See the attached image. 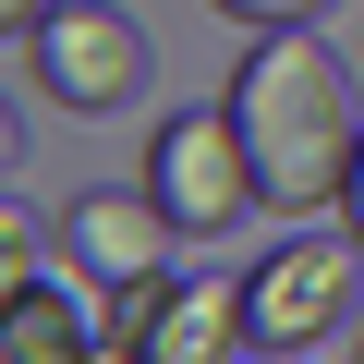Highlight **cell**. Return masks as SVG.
Returning a JSON list of instances; mask_svg holds the SVG:
<instances>
[{"mask_svg": "<svg viewBox=\"0 0 364 364\" xmlns=\"http://www.w3.org/2000/svg\"><path fill=\"white\" fill-rule=\"evenodd\" d=\"M25 73H37V97H61V109H122L134 85H146V25L122 13V0H61V13L25 37Z\"/></svg>", "mask_w": 364, "mask_h": 364, "instance_id": "277c9868", "label": "cell"}, {"mask_svg": "<svg viewBox=\"0 0 364 364\" xmlns=\"http://www.w3.org/2000/svg\"><path fill=\"white\" fill-rule=\"evenodd\" d=\"M340 231L364 243V158H352V182H340Z\"/></svg>", "mask_w": 364, "mask_h": 364, "instance_id": "7c38bea8", "label": "cell"}, {"mask_svg": "<svg viewBox=\"0 0 364 364\" xmlns=\"http://www.w3.org/2000/svg\"><path fill=\"white\" fill-rule=\"evenodd\" d=\"M219 13H231V25H316L328 0H219Z\"/></svg>", "mask_w": 364, "mask_h": 364, "instance_id": "30bf717a", "label": "cell"}, {"mask_svg": "<svg viewBox=\"0 0 364 364\" xmlns=\"http://www.w3.org/2000/svg\"><path fill=\"white\" fill-rule=\"evenodd\" d=\"M85 352H97V291H61V279L0 291V364H85Z\"/></svg>", "mask_w": 364, "mask_h": 364, "instance_id": "8992f818", "label": "cell"}, {"mask_svg": "<svg viewBox=\"0 0 364 364\" xmlns=\"http://www.w3.org/2000/svg\"><path fill=\"white\" fill-rule=\"evenodd\" d=\"M352 279H364V243L352 231H291L279 255L243 267V328L255 352H316L340 316H352Z\"/></svg>", "mask_w": 364, "mask_h": 364, "instance_id": "3957f363", "label": "cell"}, {"mask_svg": "<svg viewBox=\"0 0 364 364\" xmlns=\"http://www.w3.org/2000/svg\"><path fill=\"white\" fill-rule=\"evenodd\" d=\"M146 195L170 207V231H182V243H219V231L267 219V182H255V146H243L231 97H219V109H170V122H158V146H146Z\"/></svg>", "mask_w": 364, "mask_h": 364, "instance_id": "7a4b0ae2", "label": "cell"}, {"mask_svg": "<svg viewBox=\"0 0 364 364\" xmlns=\"http://www.w3.org/2000/svg\"><path fill=\"white\" fill-rule=\"evenodd\" d=\"M243 364H316V352H243Z\"/></svg>", "mask_w": 364, "mask_h": 364, "instance_id": "4fadbf2b", "label": "cell"}, {"mask_svg": "<svg viewBox=\"0 0 364 364\" xmlns=\"http://www.w3.org/2000/svg\"><path fill=\"white\" fill-rule=\"evenodd\" d=\"M231 122L255 146V182H267V219H328L340 182L364 158V122H352V73L304 37V25H267L231 73Z\"/></svg>", "mask_w": 364, "mask_h": 364, "instance_id": "6da1fadb", "label": "cell"}, {"mask_svg": "<svg viewBox=\"0 0 364 364\" xmlns=\"http://www.w3.org/2000/svg\"><path fill=\"white\" fill-rule=\"evenodd\" d=\"M49 13H61V0H0V37H13V49H25V37H37Z\"/></svg>", "mask_w": 364, "mask_h": 364, "instance_id": "8fae6325", "label": "cell"}, {"mask_svg": "<svg viewBox=\"0 0 364 364\" xmlns=\"http://www.w3.org/2000/svg\"><path fill=\"white\" fill-rule=\"evenodd\" d=\"M25 279H49V231L13 207V219H0V291H25Z\"/></svg>", "mask_w": 364, "mask_h": 364, "instance_id": "9c48e42d", "label": "cell"}, {"mask_svg": "<svg viewBox=\"0 0 364 364\" xmlns=\"http://www.w3.org/2000/svg\"><path fill=\"white\" fill-rule=\"evenodd\" d=\"M170 207L158 195H109V182H97V195H73L61 207V255H73V279L85 291H122V279H146V267H170Z\"/></svg>", "mask_w": 364, "mask_h": 364, "instance_id": "5b68a950", "label": "cell"}, {"mask_svg": "<svg viewBox=\"0 0 364 364\" xmlns=\"http://www.w3.org/2000/svg\"><path fill=\"white\" fill-rule=\"evenodd\" d=\"M255 328H243V279H182V304L158 316L146 364H243Z\"/></svg>", "mask_w": 364, "mask_h": 364, "instance_id": "52a82bcc", "label": "cell"}, {"mask_svg": "<svg viewBox=\"0 0 364 364\" xmlns=\"http://www.w3.org/2000/svg\"><path fill=\"white\" fill-rule=\"evenodd\" d=\"M170 304H182V279H170V267H146V279H122V291H97V340H122V352H146Z\"/></svg>", "mask_w": 364, "mask_h": 364, "instance_id": "ba28073f", "label": "cell"}]
</instances>
